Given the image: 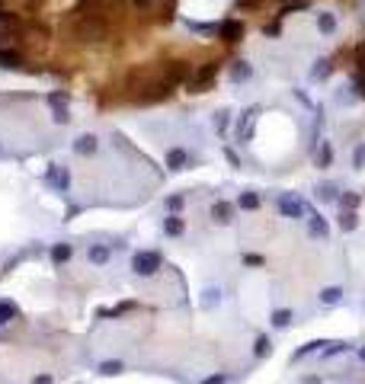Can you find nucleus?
<instances>
[{
    "label": "nucleus",
    "mask_w": 365,
    "mask_h": 384,
    "mask_svg": "<svg viewBox=\"0 0 365 384\" xmlns=\"http://www.w3.org/2000/svg\"><path fill=\"white\" fill-rule=\"evenodd\" d=\"M224 35H227L231 42H237V39H240V22H227V26H224Z\"/></svg>",
    "instance_id": "1"
},
{
    "label": "nucleus",
    "mask_w": 365,
    "mask_h": 384,
    "mask_svg": "<svg viewBox=\"0 0 365 384\" xmlns=\"http://www.w3.org/2000/svg\"><path fill=\"white\" fill-rule=\"evenodd\" d=\"M227 214H231L227 205H215V218H218V221H227Z\"/></svg>",
    "instance_id": "2"
},
{
    "label": "nucleus",
    "mask_w": 365,
    "mask_h": 384,
    "mask_svg": "<svg viewBox=\"0 0 365 384\" xmlns=\"http://www.w3.org/2000/svg\"><path fill=\"white\" fill-rule=\"evenodd\" d=\"M282 208H285L288 214H301V205H295V202H282Z\"/></svg>",
    "instance_id": "3"
},
{
    "label": "nucleus",
    "mask_w": 365,
    "mask_h": 384,
    "mask_svg": "<svg viewBox=\"0 0 365 384\" xmlns=\"http://www.w3.org/2000/svg\"><path fill=\"white\" fill-rule=\"evenodd\" d=\"M90 256H93V259H96V262H103V259H106V256H109V253H106V250H90Z\"/></svg>",
    "instance_id": "4"
},
{
    "label": "nucleus",
    "mask_w": 365,
    "mask_h": 384,
    "mask_svg": "<svg viewBox=\"0 0 365 384\" xmlns=\"http://www.w3.org/2000/svg\"><path fill=\"white\" fill-rule=\"evenodd\" d=\"M64 256H71V250H67V247H58V250H55V259H64Z\"/></svg>",
    "instance_id": "5"
},
{
    "label": "nucleus",
    "mask_w": 365,
    "mask_h": 384,
    "mask_svg": "<svg viewBox=\"0 0 365 384\" xmlns=\"http://www.w3.org/2000/svg\"><path fill=\"white\" fill-rule=\"evenodd\" d=\"M182 160H186V157H182V151H173V154H170V163H182Z\"/></svg>",
    "instance_id": "6"
},
{
    "label": "nucleus",
    "mask_w": 365,
    "mask_h": 384,
    "mask_svg": "<svg viewBox=\"0 0 365 384\" xmlns=\"http://www.w3.org/2000/svg\"><path fill=\"white\" fill-rule=\"evenodd\" d=\"M240 205H250V208H253V205H257V196H243V199H240Z\"/></svg>",
    "instance_id": "7"
},
{
    "label": "nucleus",
    "mask_w": 365,
    "mask_h": 384,
    "mask_svg": "<svg viewBox=\"0 0 365 384\" xmlns=\"http://www.w3.org/2000/svg\"><path fill=\"white\" fill-rule=\"evenodd\" d=\"M179 227H182L179 221H167V231H173V234H179Z\"/></svg>",
    "instance_id": "8"
},
{
    "label": "nucleus",
    "mask_w": 365,
    "mask_h": 384,
    "mask_svg": "<svg viewBox=\"0 0 365 384\" xmlns=\"http://www.w3.org/2000/svg\"><path fill=\"white\" fill-rule=\"evenodd\" d=\"M135 4H138V7H148V4H154V0H135Z\"/></svg>",
    "instance_id": "9"
},
{
    "label": "nucleus",
    "mask_w": 365,
    "mask_h": 384,
    "mask_svg": "<svg viewBox=\"0 0 365 384\" xmlns=\"http://www.w3.org/2000/svg\"><path fill=\"white\" fill-rule=\"evenodd\" d=\"M359 61H362V64H365V48H362V52H359Z\"/></svg>",
    "instance_id": "10"
}]
</instances>
